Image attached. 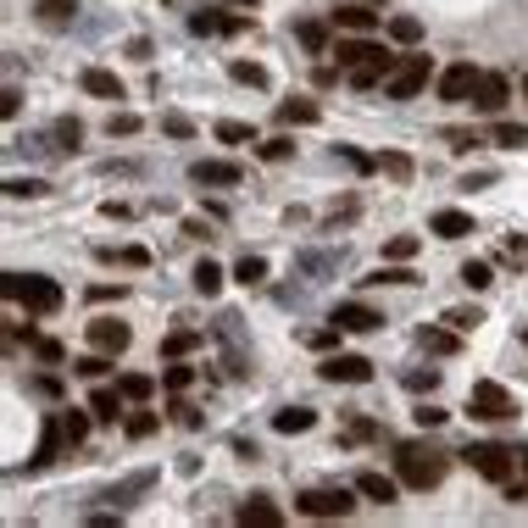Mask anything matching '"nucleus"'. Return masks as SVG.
Masks as SVG:
<instances>
[{
  "instance_id": "1",
  "label": "nucleus",
  "mask_w": 528,
  "mask_h": 528,
  "mask_svg": "<svg viewBox=\"0 0 528 528\" xmlns=\"http://www.w3.org/2000/svg\"><path fill=\"white\" fill-rule=\"evenodd\" d=\"M451 456L445 451H422V445H400L395 451V478L406 484V490H434L439 478H445Z\"/></svg>"
},
{
  "instance_id": "2",
  "label": "nucleus",
  "mask_w": 528,
  "mask_h": 528,
  "mask_svg": "<svg viewBox=\"0 0 528 528\" xmlns=\"http://www.w3.org/2000/svg\"><path fill=\"white\" fill-rule=\"evenodd\" d=\"M6 301H23L28 311H39V317H51V311H61V284L56 279H45V272H6Z\"/></svg>"
},
{
  "instance_id": "3",
  "label": "nucleus",
  "mask_w": 528,
  "mask_h": 528,
  "mask_svg": "<svg viewBox=\"0 0 528 528\" xmlns=\"http://www.w3.org/2000/svg\"><path fill=\"white\" fill-rule=\"evenodd\" d=\"M328 56L340 61L345 73H351V67H384V73H395V67H400V56H395V51H384V45H373L367 34H356V39H340V45H334Z\"/></svg>"
},
{
  "instance_id": "4",
  "label": "nucleus",
  "mask_w": 528,
  "mask_h": 528,
  "mask_svg": "<svg viewBox=\"0 0 528 528\" xmlns=\"http://www.w3.org/2000/svg\"><path fill=\"white\" fill-rule=\"evenodd\" d=\"M429 73H434L429 56H400V67L384 78V95H390V100H412V95L429 90Z\"/></svg>"
},
{
  "instance_id": "5",
  "label": "nucleus",
  "mask_w": 528,
  "mask_h": 528,
  "mask_svg": "<svg viewBox=\"0 0 528 528\" xmlns=\"http://www.w3.org/2000/svg\"><path fill=\"white\" fill-rule=\"evenodd\" d=\"M468 412L484 417V422H500V417H517L512 395H506V384H495V378H478V384L468 390Z\"/></svg>"
},
{
  "instance_id": "6",
  "label": "nucleus",
  "mask_w": 528,
  "mask_h": 528,
  "mask_svg": "<svg viewBox=\"0 0 528 528\" xmlns=\"http://www.w3.org/2000/svg\"><path fill=\"white\" fill-rule=\"evenodd\" d=\"M461 461H468L473 473H484V478H495V484H506L517 473V456L506 451V445H468L461 451Z\"/></svg>"
},
{
  "instance_id": "7",
  "label": "nucleus",
  "mask_w": 528,
  "mask_h": 528,
  "mask_svg": "<svg viewBox=\"0 0 528 528\" xmlns=\"http://www.w3.org/2000/svg\"><path fill=\"white\" fill-rule=\"evenodd\" d=\"M351 506H356V495L340 484V490H306L301 500H295V512L301 517H345Z\"/></svg>"
},
{
  "instance_id": "8",
  "label": "nucleus",
  "mask_w": 528,
  "mask_h": 528,
  "mask_svg": "<svg viewBox=\"0 0 528 528\" xmlns=\"http://www.w3.org/2000/svg\"><path fill=\"white\" fill-rule=\"evenodd\" d=\"M317 373H323L328 378V384H367V378H373V362H367V356H323V367H317Z\"/></svg>"
},
{
  "instance_id": "9",
  "label": "nucleus",
  "mask_w": 528,
  "mask_h": 528,
  "mask_svg": "<svg viewBox=\"0 0 528 528\" xmlns=\"http://www.w3.org/2000/svg\"><path fill=\"white\" fill-rule=\"evenodd\" d=\"M328 323H340L345 334H373V328H384V317H378L373 306H362V301H340L328 311Z\"/></svg>"
},
{
  "instance_id": "10",
  "label": "nucleus",
  "mask_w": 528,
  "mask_h": 528,
  "mask_svg": "<svg viewBox=\"0 0 528 528\" xmlns=\"http://www.w3.org/2000/svg\"><path fill=\"white\" fill-rule=\"evenodd\" d=\"M473 90H478V67H473V61H456V67L439 73V100H473Z\"/></svg>"
},
{
  "instance_id": "11",
  "label": "nucleus",
  "mask_w": 528,
  "mask_h": 528,
  "mask_svg": "<svg viewBox=\"0 0 528 528\" xmlns=\"http://www.w3.org/2000/svg\"><path fill=\"white\" fill-rule=\"evenodd\" d=\"M189 178H195L201 189H234L245 178V167L240 162H195V167H189Z\"/></svg>"
},
{
  "instance_id": "12",
  "label": "nucleus",
  "mask_w": 528,
  "mask_h": 528,
  "mask_svg": "<svg viewBox=\"0 0 528 528\" xmlns=\"http://www.w3.org/2000/svg\"><path fill=\"white\" fill-rule=\"evenodd\" d=\"M90 345L106 351V356H122V351H129V323H117V317H95V323H90Z\"/></svg>"
},
{
  "instance_id": "13",
  "label": "nucleus",
  "mask_w": 528,
  "mask_h": 528,
  "mask_svg": "<svg viewBox=\"0 0 528 528\" xmlns=\"http://www.w3.org/2000/svg\"><path fill=\"white\" fill-rule=\"evenodd\" d=\"M506 100H512V83H506L500 73H478V90H473V106H478V112L495 117Z\"/></svg>"
},
{
  "instance_id": "14",
  "label": "nucleus",
  "mask_w": 528,
  "mask_h": 528,
  "mask_svg": "<svg viewBox=\"0 0 528 528\" xmlns=\"http://www.w3.org/2000/svg\"><path fill=\"white\" fill-rule=\"evenodd\" d=\"M61 439H67V422L45 417V422H39V445H34V456H28V468H51L56 451H61Z\"/></svg>"
},
{
  "instance_id": "15",
  "label": "nucleus",
  "mask_w": 528,
  "mask_h": 528,
  "mask_svg": "<svg viewBox=\"0 0 528 528\" xmlns=\"http://www.w3.org/2000/svg\"><path fill=\"white\" fill-rule=\"evenodd\" d=\"M151 484H156V473H134V478L112 484V490H100L95 500H100V506H112V512H122V506H134V495H145Z\"/></svg>"
},
{
  "instance_id": "16",
  "label": "nucleus",
  "mask_w": 528,
  "mask_h": 528,
  "mask_svg": "<svg viewBox=\"0 0 528 528\" xmlns=\"http://www.w3.org/2000/svg\"><path fill=\"white\" fill-rule=\"evenodd\" d=\"M334 28H345V34H373V28H378V12L362 6V0H351V6H334Z\"/></svg>"
},
{
  "instance_id": "17",
  "label": "nucleus",
  "mask_w": 528,
  "mask_h": 528,
  "mask_svg": "<svg viewBox=\"0 0 528 528\" xmlns=\"http://www.w3.org/2000/svg\"><path fill=\"white\" fill-rule=\"evenodd\" d=\"M234 517H240L245 528H279V523H284V512H279V506H272L267 495H250V500L240 506Z\"/></svg>"
},
{
  "instance_id": "18",
  "label": "nucleus",
  "mask_w": 528,
  "mask_h": 528,
  "mask_svg": "<svg viewBox=\"0 0 528 528\" xmlns=\"http://www.w3.org/2000/svg\"><path fill=\"white\" fill-rule=\"evenodd\" d=\"M356 495L390 506V500H400V478H390V473H362V478H356Z\"/></svg>"
},
{
  "instance_id": "19",
  "label": "nucleus",
  "mask_w": 528,
  "mask_h": 528,
  "mask_svg": "<svg viewBox=\"0 0 528 528\" xmlns=\"http://www.w3.org/2000/svg\"><path fill=\"white\" fill-rule=\"evenodd\" d=\"M78 83H83L90 95H100V100H122V78H117V73H106V67H83V73H78Z\"/></svg>"
},
{
  "instance_id": "20",
  "label": "nucleus",
  "mask_w": 528,
  "mask_h": 528,
  "mask_svg": "<svg viewBox=\"0 0 528 528\" xmlns=\"http://www.w3.org/2000/svg\"><path fill=\"white\" fill-rule=\"evenodd\" d=\"M429 228H434L439 240H468L473 234V217H468V211H434Z\"/></svg>"
},
{
  "instance_id": "21",
  "label": "nucleus",
  "mask_w": 528,
  "mask_h": 528,
  "mask_svg": "<svg viewBox=\"0 0 528 528\" xmlns=\"http://www.w3.org/2000/svg\"><path fill=\"white\" fill-rule=\"evenodd\" d=\"M122 400H129V395H122V390H112V384H100V390L90 395V412H95V422H117V417H122Z\"/></svg>"
},
{
  "instance_id": "22",
  "label": "nucleus",
  "mask_w": 528,
  "mask_h": 528,
  "mask_svg": "<svg viewBox=\"0 0 528 528\" xmlns=\"http://www.w3.org/2000/svg\"><path fill=\"white\" fill-rule=\"evenodd\" d=\"M189 28H195V34H240V28H245V17H217V12H195V17H189Z\"/></svg>"
},
{
  "instance_id": "23",
  "label": "nucleus",
  "mask_w": 528,
  "mask_h": 528,
  "mask_svg": "<svg viewBox=\"0 0 528 528\" xmlns=\"http://www.w3.org/2000/svg\"><path fill=\"white\" fill-rule=\"evenodd\" d=\"M311 422H317V412H311V406H284L279 417H272V429H279V434H306Z\"/></svg>"
},
{
  "instance_id": "24",
  "label": "nucleus",
  "mask_w": 528,
  "mask_h": 528,
  "mask_svg": "<svg viewBox=\"0 0 528 528\" xmlns=\"http://www.w3.org/2000/svg\"><path fill=\"white\" fill-rule=\"evenodd\" d=\"M73 12H78V0H39V23L45 28H67Z\"/></svg>"
},
{
  "instance_id": "25",
  "label": "nucleus",
  "mask_w": 528,
  "mask_h": 528,
  "mask_svg": "<svg viewBox=\"0 0 528 528\" xmlns=\"http://www.w3.org/2000/svg\"><path fill=\"white\" fill-rule=\"evenodd\" d=\"M417 340H422V351L429 356H451L461 340H456V328H417Z\"/></svg>"
},
{
  "instance_id": "26",
  "label": "nucleus",
  "mask_w": 528,
  "mask_h": 528,
  "mask_svg": "<svg viewBox=\"0 0 528 528\" xmlns=\"http://www.w3.org/2000/svg\"><path fill=\"white\" fill-rule=\"evenodd\" d=\"M195 345H201V334H195V328H173V334L162 340V356H167V362H178V356H189Z\"/></svg>"
},
{
  "instance_id": "27",
  "label": "nucleus",
  "mask_w": 528,
  "mask_h": 528,
  "mask_svg": "<svg viewBox=\"0 0 528 528\" xmlns=\"http://www.w3.org/2000/svg\"><path fill=\"white\" fill-rule=\"evenodd\" d=\"M279 122L306 129V122H317V100H284V106H279Z\"/></svg>"
},
{
  "instance_id": "28",
  "label": "nucleus",
  "mask_w": 528,
  "mask_h": 528,
  "mask_svg": "<svg viewBox=\"0 0 528 528\" xmlns=\"http://www.w3.org/2000/svg\"><path fill=\"white\" fill-rule=\"evenodd\" d=\"M189 284H195V295H217V289H223V267L206 256V262L195 267V279H189Z\"/></svg>"
},
{
  "instance_id": "29",
  "label": "nucleus",
  "mask_w": 528,
  "mask_h": 528,
  "mask_svg": "<svg viewBox=\"0 0 528 528\" xmlns=\"http://www.w3.org/2000/svg\"><path fill=\"white\" fill-rule=\"evenodd\" d=\"M234 279H240L245 289H256V284L267 279V262H262V256H240V262H234Z\"/></svg>"
},
{
  "instance_id": "30",
  "label": "nucleus",
  "mask_w": 528,
  "mask_h": 528,
  "mask_svg": "<svg viewBox=\"0 0 528 528\" xmlns=\"http://www.w3.org/2000/svg\"><path fill=\"white\" fill-rule=\"evenodd\" d=\"M295 39H301L311 56H323V51H328V28H323V23H301V28H295Z\"/></svg>"
},
{
  "instance_id": "31",
  "label": "nucleus",
  "mask_w": 528,
  "mask_h": 528,
  "mask_svg": "<svg viewBox=\"0 0 528 528\" xmlns=\"http://www.w3.org/2000/svg\"><path fill=\"white\" fill-rule=\"evenodd\" d=\"M256 151H262V162H289V156H295V139H289V134H272V139L256 145Z\"/></svg>"
},
{
  "instance_id": "32",
  "label": "nucleus",
  "mask_w": 528,
  "mask_h": 528,
  "mask_svg": "<svg viewBox=\"0 0 528 528\" xmlns=\"http://www.w3.org/2000/svg\"><path fill=\"white\" fill-rule=\"evenodd\" d=\"M445 323H451L456 334H473V328L484 323V311H478V306H451V311H445Z\"/></svg>"
},
{
  "instance_id": "33",
  "label": "nucleus",
  "mask_w": 528,
  "mask_h": 528,
  "mask_svg": "<svg viewBox=\"0 0 528 528\" xmlns=\"http://www.w3.org/2000/svg\"><path fill=\"white\" fill-rule=\"evenodd\" d=\"M461 284H468V289H490V284H495L490 262H461Z\"/></svg>"
},
{
  "instance_id": "34",
  "label": "nucleus",
  "mask_w": 528,
  "mask_h": 528,
  "mask_svg": "<svg viewBox=\"0 0 528 528\" xmlns=\"http://www.w3.org/2000/svg\"><path fill=\"white\" fill-rule=\"evenodd\" d=\"M378 173H390L395 184H406V178H412V156H400V151H390V156H378Z\"/></svg>"
},
{
  "instance_id": "35",
  "label": "nucleus",
  "mask_w": 528,
  "mask_h": 528,
  "mask_svg": "<svg viewBox=\"0 0 528 528\" xmlns=\"http://www.w3.org/2000/svg\"><path fill=\"white\" fill-rule=\"evenodd\" d=\"M117 390L129 395V400H151V390H156V384H151L145 373H122V378H117Z\"/></svg>"
},
{
  "instance_id": "36",
  "label": "nucleus",
  "mask_w": 528,
  "mask_h": 528,
  "mask_svg": "<svg viewBox=\"0 0 528 528\" xmlns=\"http://www.w3.org/2000/svg\"><path fill=\"white\" fill-rule=\"evenodd\" d=\"M90 417L95 412H61V422H67V445H83V439H90Z\"/></svg>"
},
{
  "instance_id": "37",
  "label": "nucleus",
  "mask_w": 528,
  "mask_h": 528,
  "mask_svg": "<svg viewBox=\"0 0 528 528\" xmlns=\"http://www.w3.org/2000/svg\"><path fill=\"white\" fill-rule=\"evenodd\" d=\"M390 39H400V45H417V39H422V23H417V17H390Z\"/></svg>"
},
{
  "instance_id": "38",
  "label": "nucleus",
  "mask_w": 528,
  "mask_h": 528,
  "mask_svg": "<svg viewBox=\"0 0 528 528\" xmlns=\"http://www.w3.org/2000/svg\"><path fill=\"white\" fill-rule=\"evenodd\" d=\"M495 145H506V151H523V145H528V129H523V122H495Z\"/></svg>"
},
{
  "instance_id": "39",
  "label": "nucleus",
  "mask_w": 528,
  "mask_h": 528,
  "mask_svg": "<svg viewBox=\"0 0 528 528\" xmlns=\"http://www.w3.org/2000/svg\"><path fill=\"white\" fill-rule=\"evenodd\" d=\"M412 256H417V234H395L384 245V262H412Z\"/></svg>"
},
{
  "instance_id": "40",
  "label": "nucleus",
  "mask_w": 528,
  "mask_h": 528,
  "mask_svg": "<svg viewBox=\"0 0 528 528\" xmlns=\"http://www.w3.org/2000/svg\"><path fill=\"white\" fill-rule=\"evenodd\" d=\"M45 189H51L45 178H12L6 195H12V201H34V195H45Z\"/></svg>"
},
{
  "instance_id": "41",
  "label": "nucleus",
  "mask_w": 528,
  "mask_h": 528,
  "mask_svg": "<svg viewBox=\"0 0 528 528\" xmlns=\"http://www.w3.org/2000/svg\"><path fill=\"white\" fill-rule=\"evenodd\" d=\"M228 73H234L240 83H250V90H267V67H256V61H234Z\"/></svg>"
},
{
  "instance_id": "42",
  "label": "nucleus",
  "mask_w": 528,
  "mask_h": 528,
  "mask_svg": "<svg viewBox=\"0 0 528 528\" xmlns=\"http://www.w3.org/2000/svg\"><path fill=\"white\" fill-rule=\"evenodd\" d=\"M106 367H112V356H106V351L78 356V362H73V373H83V378H106Z\"/></svg>"
},
{
  "instance_id": "43",
  "label": "nucleus",
  "mask_w": 528,
  "mask_h": 528,
  "mask_svg": "<svg viewBox=\"0 0 528 528\" xmlns=\"http://www.w3.org/2000/svg\"><path fill=\"white\" fill-rule=\"evenodd\" d=\"M334 151H340L356 173H378V156H367V151H356V145H334Z\"/></svg>"
},
{
  "instance_id": "44",
  "label": "nucleus",
  "mask_w": 528,
  "mask_h": 528,
  "mask_svg": "<svg viewBox=\"0 0 528 528\" xmlns=\"http://www.w3.org/2000/svg\"><path fill=\"white\" fill-rule=\"evenodd\" d=\"M217 139L223 145H245V139H256V129H250V122H217Z\"/></svg>"
},
{
  "instance_id": "45",
  "label": "nucleus",
  "mask_w": 528,
  "mask_h": 528,
  "mask_svg": "<svg viewBox=\"0 0 528 528\" xmlns=\"http://www.w3.org/2000/svg\"><path fill=\"white\" fill-rule=\"evenodd\" d=\"M162 134H173V139H189V134H195V122H189L184 112H167V117H162Z\"/></svg>"
},
{
  "instance_id": "46",
  "label": "nucleus",
  "mask_w": 528,
  "mask_h": 528,
  "mask_svg": "<svg viewBox=\"0 0 528 528\" xmlns=\"http://www.w3.org/2000/svg\"><path fill=\"white\" fill-rule=\"evenodd\" d=\"M156 434V412H134L129 417V439H151Z\"/></svg>"
},
{
  "instance_id": "47",
  "label": "nucleus",
  "mask_w": 528,
  "mask_h": 528,
  "mask_svg": "<svg viewBox=\"0 0 528 528\" xmlns=\"http://www.w3.org/2000/svg\"><path fill=\"white\" fill-rule=\"evenodd\" d=\"M106 134H112V139H117V134L129 139V134H139V117H134V112H117L112 122H106Z\"/></svg>"
},
{
  "instance_id": "48",
  "label": "nucleus",
  "mask_w": 528,
  "mask_h": 528,
  "mask_svg": "<svg viewBox=\"0 0 528 528\" xmlns=\"http://www.w3.org/2000/svg\"><path fill=\"white\" fill-rule=\"evenodd\" d=\"M34 356H39V362H51V367H61V362H67V351H61L56 340H34Z\"/></svg>"
},
{
  "instance_id": "49",
  "label": "nucleus",
  "mask_w": 528,
  "mask_h": 528,
  "mask_svg": "<svg viewBox=\"0 0 528 528\" xmlns=\"http://www.w3.org/2000/svg\"><path fill=\"white\" fill-rule=\"evenodd\" d=\"M173 422L178 429H201V412L189 406V400H173Z\"/></svg>"
},
{
  "instance_id": "50",
  "label": "nucleus",
  "mask_w": 528,
  "mask_h": 528,
  "mask_svg": "<svg viewBox=\"0 0 528 528\" xmlns=\"http://www.w3.org/2000/svg\"><path fill=\"white\" fill-rule=\"evenodd\" d=\"M434 384H439V367H422V373H406V390H417V395H422V390H434Z\"/></svg>"
},
{
  "instance_id": "51",
  "label": "nucleus",
  "mask_w": 528,
  "mask_h": 528,
  "mask_svg": "<svg viewBox=\"0 0 528 528\" xmlns=\"http://www.w3.org/2000/svg\"><path fill=\"white\" fill-rule=\"evenodd\" d=\"M378 78H390V73H384V67H351V83H356V90H373Z\"/></svg>"
},
{
  "instance_id": "52",
  "label": "nucleus",
  "mask_w": 528,
  "mask_h": 528,
  "mask_svg": "<svg viewBox=\"0 0 528 528\" xmlns=\"http://www.w3.org/2000/svg\"><path fill=\"white\" fill-rule=\"evenodd\" d=\"M445 145H451V151H473L478 134H473V129H445Z\"/></svg>"
},
{
  "instance_id": "53",
  "label": "nucleus",
  "mask_w": 528,
  "mask_h": 528,
  "mask_svg": "<svg viewBox=\"0 0 528 528\" xmlns=\"http://www.w3.org/2000/svg\"><path fill=\"white\" fill-rule=\"evenodd\" d=\"M189 378H195V373H189V367H167V373H162V384H167V390H173V395H178V390H189Z\"/></svg>"
},
{
  "instance_id": "54",
  "label": "nucleus",
  "mask_w": 528,
  "mask_h": 528,
  "mask_svg": "<svg viewBox=\"0 0 528 528\" xmlns=\"http://www.w3.org/2000/svg\"><path fill=\"white\" fill-rule=\"evenodd\" d=\"M56 139H61V145H78V139H83L78 117H61V122H56Z\"/></svg>"
},
{
  "instance_id": "55",
  "label": "nucleus",
  "mask_w": 528,
  "mask_h": 528,
  "mask_svg": "<svg viewBox=\"0 0 528 528\" xmlns=\"http://www.w3.org/2000/svg\"><path fill=\"white\" fill-rule=\"evenodd\" d=\"M412 417H417V422H422V429H439V422H445V417H451V412H439V406H417V412H412Z\"/></svg>"
},
{
  "instance_id": "56",
  "label": "nucleus",
  "mask_w": 528,
  "mask_h": 528,
  "mask_svg": "<svg viewBox=\"0 0 528 528\" xmlns=\"http://www.w3.org/2000/svg\"><path fill=\"white\" fill-rule=\"evenodd\" d=\"M340 334H345V328H340V323H334V328H317V334H311V345H317V351H328V345H334V340H340Z\"/></svg>"
},
{
  "instance_id": "57",
  "label": "nucleus",
  "mask_w": 528,
  "mask_h": 528,
  "mask_svg": "<svg viewBox=\"0 0 528 528\" xmlns=\"http://www.w3.org/2000/svg\"><path fill=\"white\" fill-rule=\"evenodd\" d=\"M90 295H95V301H122V284H95Z\"/></svg>"
},
{
  "instance_id": "58",
  "label": "nucleus",
  "mask_w": 528,
  "mask_h": 528,
  "mask_svg": "<svg viewBox=\"0 0 528 528\" xmlns=\"http://www.w3.org/2000/svg\"><path fill=\"white\" fill-rule=\"evenodd\" d=\"M145 262H151V256H145L139 245H129V250H122V267H145Z\"/></svg>"
},
{
  "instance_id": "59",
  "label": "nucleus",
  "mask_w": 528,
  "mask_h": 528,
  "mask_svg": "<svg viewBox=\"0 0 528 528\" xmlns=\"http://www.w3.org/2000/svg\"><path fill=\"white\" fill-rule=\"evenodd\" d=\"M223 6H256V0H223Z\"/></svg>"
},
{
  "instance_id": "60",
  "label": "nucleus",
  "mask_w": 528,
  "mask_h": 528,
  "mask_svg": "<svg viewBox=\"0 0 528 528\" xmlns=\"http://www.w3.org/2000/svg\"><path fill=\"white\" fill-rule=\"evenodd\" d=\"M523 473H528V451H523Z\"/></svg>"
},
{
  "instance_id": "61",
  "label": "nucleus",
  "mask_w": 528,
  "mask_h": 528,
  "mask_svg": "<svg viewBox=\"0 0 528 528\" xmlns=\"http://www.w3.org/2000/svg\"><path fill=\"white\" fill-rule=\"evenodd\" d=\"M523 90H528V73H523Z\"/></svg>"
},
{
  "instance_id": "62",
  "label": "nucleus",
  "mask_w": 528,
  "mask_h": 528,
  "mask_svg": "<svg viewBox=\"0 0 528 528\" xmlns=\"http://www.w3.org/2000/svg\"><path fill=\"white\" fill-rule=\"evenodd\" d=\"M523 340H528V334H523Z\"/></svg>"
}]
</instances>
